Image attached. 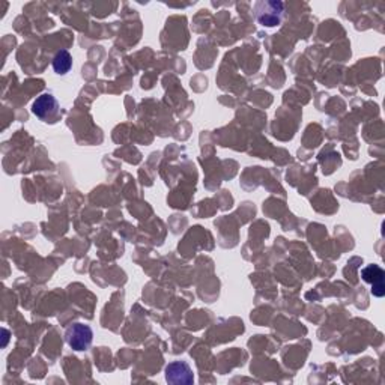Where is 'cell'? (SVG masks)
Returning <instances> with one entry per match:
<instances>
[{"label":"cell","mask_w":385,"mask_h":385,"mask_svg":"<svg viewBox=\"0 0 385 385\" xmlns=\"http://www.w3.org/2000/svg\"><path fill=\"white\" fill-rule=\"evenodd\" d=\"M285 12V3L279 0H261L254 5V17L265 28L279 26Z\"/></svg>","instance_id":"1"},{"label":"cell","mask_w":385,"mask_h":385,"mask_svg":"<svg viewBox=\"0 0 385 385\" xmlns=\"http://www.w3.org/2000/svg\"><path fill=\"white\" fill-rule=\"evenodd\" d=\"M32 113L42 122L55 124L61 118V106L51 93H42L32 104Z\"/></svg>","instance_id":"2"},{"label":"cell","mask_w":385,"mask_h":385,"mask_svg":"<svg viewBox=\"0 0 385 385\" xmlns=\"http://www.w3.org/2000/svg\"><path fill=\"white\" fill-rule=\"evenodd\" d=\"M93 339V331L89 325L84 323H73L71 327H68L65 332V340L74 350H86L89 349Z\"/></svg>","instance_id":"3"},{"label":"cell","mask_w":385,"mask_h":385,"mask_svg":"<svg viewBox=\"0 0 385 385\" xmlns=\"http://www.w3.org/2000/svg\"><path fill=\"white\" fill-rule=\"evenodd\" d=\"M166 381L175 385H191L194 376L191 367L185 361H173L166 367Z\"/></svg>","instance_id":"4"},{"label":"cell","mask_w":385,"mask_h":385,"mask_svg":"<svg viewBox=\"0 0 385 385\" xmlns=\"http://www.w3.org/2000/svg\"><path fill=\"white\" fill-rule=\"evenodd\" d=\"M361 277L366 283L372 285V294L375 297H384L385 288H384V277L385 272L378 265H367L366 268L361 270Z\"/></svg>","instance_id":"5"},{"label":"cell","mask_w":385,"mask_h":385,"mask_svg":"<svg viewBox=\"0 0 385 385\" xmlns=\"http://www.w3.org/2000/svg\"><path fill=\"white\" fill-rule=\"evenodd\" d=\"M73 66V56L70 55V51L61 50L57 51V55L53 59V70L59 75H65L66 73H70Z\"/></svg>","instance_id":"6"}]
</instances>
